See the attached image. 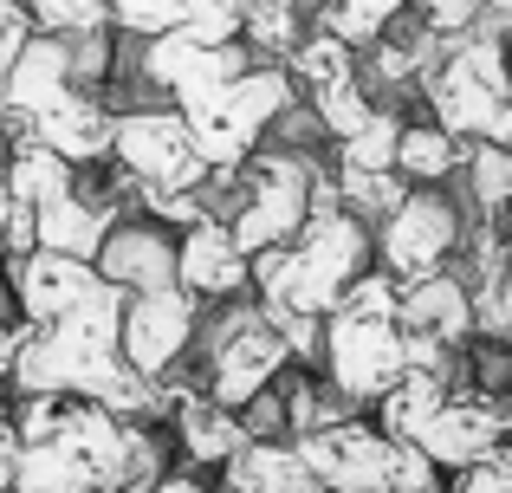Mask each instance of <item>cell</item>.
Listing matches in <instances>:
<instances>
[{
  "label": "cell",
  "mask_w": 512,
  "mask_h": 493,
  "mask_svg": "<svg viewBox=\"0 0 512 493\" xmlns=\"http://www.w3.org/2000/svg\"><path fill=\"white\" fill-rule=\"evenodd\" d=\"M402 286L389 273H363L325 312V370L331 390L350 403H383L402 377H409V344L396 325Z\"/></svg>",
  "instance_id": "obj_1"
},
{
  "label": "cell",
  "mask_w": 512,
  "mask_h": 493,
  "mask_svg": "<svg viewBox=\"0 0 512 493\" xmlns=\"http://www.w3.org/2000/svg\"><path fill=\"white\" fill-rule=\"evenodd\" d=\"M363 253H370V221H357L350 208H338V215H312L292 247L253 253V286H260V305L325 318L331 305H338L344 292L363 279Z\"/></svg>",
  "instance_id": "obj_2"
},
{
  "label": "cell",
  "mask_w": 512,
  "mask_h": 493,
  "mask_svg": "<svg viewBox=\"0 0 512 493\" xmlns=\"http://www.w3.org/2000/svg\"><path fill=\"white\" fill-rule=\"evenodd\" d=\"M428 104H435V124L448 130V137L512 143V65H506V46L493 33L448 39L441 65L428 72Z\"/></svg>",
  "instance_id": "obj_3"
},
{
  "label": "cell",
  "mask_w": 512,
  "mask_h": 493,
  "mask_svg": "<svg viewBox=\"0 0 512 493\" xmlns=\"http://www.w3.org/2000/svg\"><path fill=\"white\" fill-rule=\"evenodd\" d=\"M286 111H292V72H279V65H253V72L227 78L221 91H201L182 104L208 169H240L260 143V130L279 124Z\"/></svg>",
  "instance_id": "obj_4"
},
{
  "label": "cell",
  "mask_w": 512,
  "mask_h": 493,
  "mask_svg": "<svg viewBox=\"0 0 512 493\" xmlns=\"http://www.w3.org/2000/svg\"><path fill=\"white\" fill-rule=\"evenodd\" d=\"M312 176L318 169L292 150H260L240 163V215L227 221L234 228L240 253H266V247H292L299 228L312 221Z\"/></svg>",
  "instance_id": "obj_5"
},
{
  "label": "cell",
  "mask_w": 512,
  "mask_h": 493,
  "mask_svg": "<svg viewBox=\"0 0 512 493\" xmlns=\"http://www.w3.org/2000/svg\"><path fill=\"white\" fill-rule=\"evenodd\" d=\"M117 163L130 169V182L150 195H188L201 176H208V156H201L195 130H188L182 111H130L117 117L111 137Z\"/></svg>",
  "instance_id": "obj_6"
},
{
  "label": "cell",
  "mask_w": 512,
  "mask_h": 493,
  "mask_svg": "<svg viewBox=\"0 0 512 493\" xmlns=\"http://www.w3.org/2000/svg\"><path fill=\"white\" fill-rule=\"evenodd\" d=\"M292 364V344L279 338V325L253 305V312H234L208 344V396L221 409H247L253 396H266Z\"/></svg>",
  "instance_id": "obj_7"
},
{
  "label": "cell",
  "mask_w": 512,
  "mask_h": 493,
  "mask_svg": "<svg viewBox=\"0 0 512 493\" xmlns=\"http://www.w3.org/2000/svg\"><path fill=\"white\" fill-rule=\"evenodd\" d=\"M396 325L409 344V370H448V351L467 344V331H474V292L448 273L415 279V286H402Z\"/></svg>",
  "instance_id": "obj_8"
},
{
  "label": "cell",
  "mask_w": 512,
  "mask_h": 493,
  "mask_svg": "<svg viewBox=\"0 0 512 493\" xmlns=\"http://www.w3.org/2000/svg\"><path fill=\"white\" fill-rule=\"evenodd\" d=\"M454 241H461V215H454L448 195L415 189L396 215L383 221V273L396 286H415V279H435L448 266Z\"/></svg>",
  "instance_id": "obj_9"
},
{
  "label": "cell",
  "mask_w": 512,
  "mask_h": 493,
  "mask_svg": "<svg viewBox=\"0 0 512 493\" xmlns=\"http://www.w3.org/2000/svg\"><path fill=\"white\" fill-rule=\"evenodd\" d=\"M512 435V396L500 390H454L448 409H441L435 422L422 429V455L435 461V468H474V461H487L493 448H506Z\"/></svg>",
  "instance_id": "obj_10"
},
{
  "label": "cell",
  "mask_w": 512,
  "mask_h": 493,
  "mask_svg": "<svg viewBox=\"0 0 512 493\" xmlns=\"http://www.w3.org/2000/svg\"><path fill=\"white\" fill-rule=\"evenodd\" d=\"M188 344H195V299H188L182 286L130 292L124 299V364L137 370V377L163 383L169 370L182 364Z\"/></svg>",
  "instance_id": "obj_11"
},
{
  "label": "cell",
  "mask_w": 512,
  "mask_h": 493,
  "mask_svg": "<svg viewBox=\"0 0 512 493\" xmlns=\"http://www.w3.org/2000/svg\"><path fill=\"white\" fill-rule=\"evenodd\" d=\"M240 72H253L247 65V39H234V46H201L195 33H163V39H150L143 46V78L150 85H163L175 91V98H201V91H221L227 78H240Z\"/></svg>",
  "instance_id": "obj_12"
},
{
  "label": "cell",
  "mask_w": 512,
  "mask_h": 493,
  "mask_svg": "<svg viewBox=\"0 0 512 493\" xmlns=\"http://www.w3.org/2000/svg\"><path fill=\"white\" fill-rule=\"evenodd\" d=\"M13 292H20V305H26V325H52V318L91 305L98 292H111V279H104L91 260H65V253L39 247V253H26V260L13 266Z\"/></svg>",
  "instance_id": "obj_13"
},
{
  "label": "cell",
  "mask_w": 512,
  "mask_h": 493,
  "mask_svg": "<svg viewBox=\"0 0 512 493\" xmlns=\"http://www.w3.org/2000/svg\"><path fill=\"white\" fill-rule=\"evenodd\" d=\"M175 253H182V241H169L163 221H130V228L117 221L91 266H98L117 292H169V286H182V279H175Z\"/></svg>",
  "instance_id": "obj_14"
},
{
  "label": "cell",
  "mask_w": 512,
  "mask_h": 493,
  "mask_svg": "<svg viewBox=\"0 0 512 493\" xmlns=\"http://www.w3.org/2000/svg\"><path fill=\"white\" fill-rule=\"evenodd\" d=\"M65 91H72V39H59V33H33V46L0 78V104H7L26 130H33V117H46Z\"/></svg>",
  "instance_id": "obj_15"
},
{
  "label": "cell",
  "mask_w": 512,
  "mask_h": 493,
  "mask_svg": "<svg viewBox=\"0 0 512 493\" xmlns=\"http://www.w3.org/2000/svg\"><path fill=\"white\" fill-rule=\"evenodd\" d=\"M175 279H182L188 299H227L253 279V260L240 253L234 228L227 221H201V228L182 234V253H175Z\"/></svg>",
  "instance_id": "obj_16"
},
{
  "label": "cell",
  "mask_w": 512,
  "mask_h": 493,
  "mask_svg": "<svg viewBox=\"0 0 512 493\" xmlns=\"http://www.w3.org/2000/svg\"><path fill=\"white\" fill-rule=\"evenodd\" d=\"M111 137H117V117L104 111L98 98H85V91H65L59 104H52L46 117H33V143H46V150H59L65 163H98V156H111Z\"/></svg>",
  "instance_id": "obj_17"
},
{
  "label": "cell",
  "mask_w": 512,
  "mask_h": 493,
  "mask_svg": "<svg viewBox=\"0 0 512 493\" xmlns=\"http://www.w3.org/2000/svg\"><path fill=\"white\" fill-rule=\"evenodd\" d=\"M117 228V208L111 202H85V195H52L39 208V247L65 253V260H98L104 241Z\"/></svg>",
  "instance_id": "obj_18"
},
{
  "label": "cell",
  "mask_w": 512,
  "mask_h": 493,
  "mask_svg": "<svg viewBox=\"0 0 512 493\" xmlns=\"http://www.w3.org/2000/svg\"><path fill=\"white\" fill-rule=\"evenodd\" d=\"M227 493H325L299 442H247L227 461Z\"/></svg>",
  "instance_id": "obj_19"
},
{
  "label": "cell",
  "mask_w": 512,
  "mask_h": 493,
  "mask_svg": "<svg viewBox=\"0 0 512 493\" xmlns=\"http://www.w3.org/2000/svg\"><path fill=\"white\" fill-rule=\"evenodd\" d=\"M448 396H454L448 370H409V377L376 403V429H383L389 442H409L415 448V442H422V429L448 409Z\"/></svg>",
  "instance_id": "obj_20"
},
{
  "label": "cell",
  "mask_w": 512,
  "mask_h": 493,
  "mask_svg": "<svg viewBox=\"0 0 512 493\" xmlns=\"http://www.w3.org/2000/svg\"><path fill=\"white\" fill-rule=\"evenodd\" d=\"M175 429H182V448L195 461H234L240 448H247V422H240V409H221L214 396H182V409H175Z\"/></svg>",
  "instance_id": "obj_21"
},
{
  "label": "cell",
  "mask_w": 512,
  "mask_h": 493,
  "mask_svg": "<svg viewBox=\"0 0 512 493\" xmlns=\"http://www.w3.org/2000/svg\"><path fill=\"white\" fill-rule=\"evenodd\" d=\"M292 85H305L312 98H331V91H344V85H357V59H350V46L338 33H305L299 39V52H292Z\"/></svg>",
  "instance_id": "obj_22"
},
{
  "label": "cell",
  "mask_w": 512,
  "mask_h": 493,
  "mask_svg": "<svg viewBox=\"0 0 512 493\" xmlns=\"http://www.w3.org/2000/svg\"><path fill=\"white\" fill-rule=\"evenodd\" d=\"M7 195L20 208H46L52 195H72V163L59 150H46V143H26L7 163Z\"/></svg>",
  "instance_id": "obj_23"
},
{
  "label": "cell",
  "mask_w": 512,
  "mask_h": 493,
  "mask_svg": "<svg viewBox=\"0 0 512 493\" xmlns=\"http://www.w3.org/2000/svg\"><path fill=\"white\" fill-rule=\"evenodd\" d=\"M467 163V150H461V137H448L441 124H415V130H402V150H396V169L409 182H441V176H454V169Z\"/></svg>",
  "instance_id": "obj_24"
},
{
  "label": "cell",
  "mask_w": 512,
  "mask_h": 493,
  "mask_svg": "<svg viewBox=\"0 0 512 493\" xmlns=\"http://www.w3.org/2000/svg\"><path fill=\"white\" fill-rule=\"evenodd\" d=\"M402 7H409V0H325L318 26H325V33H338L344 46H376V39L396 26Z\"/></svg>",
  "instance_id": "obj_25"
},
{
  "label": "cell",
  "mask_w": 512,
  "mask_h": 493,
  "mask_svg": "<svg viewBox=\"0 0 512 493\" xmlns=\"http://www.w3.org/2000/svg\"><path fill=\"white\" fill-rule=\"evenodd\" d=\"M240 39L260 52H299V7L292 0H240Z\"/></svg>",
  "instance_id": "obj_26"
},
{
  "label": "cell",
  "mask_w": 512,
  "mask_h": 493,
  "mask_svg": "<svg viewBox=\"0 0 512 493\" xmlns=\"http://www.w3.org/2000/svg\"><path fill=\"white\" fill-rule=\"evenodd\" d=\"M338 189H344V208H350L357 221H389L402 202H409V182H402V169H383V176L338 169Z\"/></svg>",
  "instance_id": "obj_27"
},
{
  "label": "cell",
  "mask_w": 512,
  "mask_h": 493,
  "mask_svg": "<svg viewBox=\"0 0 512 493\" xmlns=\"http://www.w3.org/2000/svg\"><path fill=\"white\" fill-rule=\"evenodd\" d=\"M396 150H402V124H396L389 111H376L350 143H338V169H357V176H383V169H396Z\"/></svg>",
  "instance_id": "obj_28"
},
{
  "label": "cell",
  "mask_w": 512,
  "mask_h": 493,
  "mask_svg": "<svg viewBox=\"0 0 512 493\" xmlns=\"http://www.w3.org/2000/svg\"><path fill=\"white\" fill-rule=\"evenodd\" d=\"M33 7L39 33H59V39H85L111 26V0H26Z\"/></svg>",
  "instance_id": "obj_29"
},
{
  "label": "cell",
  "mask_w": 512,
  "mask_h": 493,
  "mask_svg": "<svg viewBox=\"0 0 512 493\" xmlns=\"http://www.w3.org/2000/svg\"><path fill=\"white\" fill-rule=\"evenodd\" d=\"M467 176H474V202L480 208H506L512 202V150L506 143H474V150H467Z\"/></svg>",
  "instance_id": "obj_30"
},
{
  "label": "cell",
  "mask_w": 512,
  "mask_h": 493,
  "mask_svg": "<svg viewBox=\"0 0 512 493\" xmlns=\"http://www.w3.org/2000/svg\"><path fill=\"white\" fill-rule=\"evenodd\" d=\"M182 33L201 46H234L240 39V0H182Z\"/></svg>",
  "instance_id": "obj_31"
},
{
  "label": "cell",
  "mask_w": 512,
  "mask_h": 493,
  "mask_svg": "<svg viewBox=\"0 0 512 493\" xmlns=\"http://www.w3.org/2000/svg\"><path fill=\"white\" fill-rule=\"evenodd\" d=\"M312 117H318V124H325L338 143H350L376 111H370V98H363L357 85H344V91H331V98H312Z\"/></svg>",
  "instance_id": "obj_32"
},
{
  "label": "cell",
  "mask_w": 512,
  "mask_h": 493,
  "mask_svg": "<svg viewBox=\"0 0 512 493\" xmlns=\"http://www.w3.org/2000/svg\"><path fill=\"white\" fill-rule=\"evenodd\" d=\"M111 26H130L143 39H163L182 26V0H111Z\"/></svg>",
  "instance_id": "obj_33"
},
{
  "label": "cell",
  "mask_w": 512,
  "mask_h": 493,
  "mask_svg": "<svg viewBox=\"0 0 512 493\" xmlns=\"http://www.w3.org/2000/svg\"><path fill=\"white\" fill-rule=\"evenodd\" d=\"M33 7H26V0H0V78L13 72V59H20L26 46H33Z\"/></svg>",
  "instance_id": "obj_34"
},
{
  "label": "cell",
  "mask_w": 512,
  "mask_h": 493,
  "mask_svg": "<svg viewBox=\"0 0 512 493\" xmlns=\"http://www.w3.org/2000/svg\"><path fill=\"white\" fill-rule=\"evenodd\" d=\"M454 493H512V448H493L487 461L454 474Z\"/></svg>",
  "instance_id": "obj_35"
},
{
  "label": "cell",
  "mask_w": 512,
  "mask_h": 493,
  "mask_svg": "<svg viewBox=\"0 0 512 493\" xmlns=\"http://www.w3.org/2000/svg\"><path fill=\"white\" fill-rule=\"evenodd\" d=\"M0 247L13 253V266H20L26 253H39V208H20V202H13L7 215H0Z\"/></svg>",
  "instance_id": "obj_36"
},
{
  "label": "cell",
  "mask_w": 512,
  "mask_h": 493,
  "mask_svg": "<svg viewBox=\"0 0 512 493\" xmlns=\"http://www.w3.org/2000/svg\"><path fill=\"white\" fill-rule=\"evenodd\" d=\"M13 474H20V429H13V416L0 409V493H13Z\"/></svg>",
  "instance_id": "obj_37"
},
{
  "label": "cell",
  "mask_w": 512,
  "mask_h": 493,
  "mask_svg": "<svg viewBox=\"0 0 512 493\" xmlns=\"http://www.w3.org/2000/svg\"><path fill=\"white\" fill-rule=\"evenodd\" d=\"M26 331H33V325H0V377H13V370H20Z\"/></svg>",
  "instance_id": "obj_38"
},
{
  "label": "cell",
  "mask_w": 512,
  "mask_h": 493,
  "mask_svg": "<svg viewBox=\"0 0 512 493\" xmlns=\"http://www.w3.org/2000/svg\"><path fill=\"white\" fill-rule=\"evenodd\" d=\"M156 493H208V487H201V481H188V474H175V481H163Z\"/></svg>",
  "instance_id": "obj_39"
},
{
  "label": "cell",
  "mask_w": 512,
  "mask_h": 493,
  "mask_svg": "<svg viewBox=\"0 0 512 493\" xmlns=\"http://www.w3.org/2000/svg\"><path fill=\"white\" fill-rule=\"evenodd\" d=\"M7 208H13V195H7V176H0V215H7Z\"/></svg>",
  "instance_id": "obj_40"
},
{
  "label": "cell",
  "mask_w": 512,
  "mask_h": 493,
  "mask_svg": "<svg viewBox=\"0 0 512 493\" xmlns=\"http://www.w3.org/2000/svg\"><path fill=\"white\" fill-rule=\"evenodd\" d=\"M0 305H7V279H0Z\"/></svg>",
  "instance_id": "obj_41"
},
{
  "label": "cell",
  "mask_w": 512,
  "mask_h": 493,
  "mask_svg": "<svg viewBox=\"0 0 512 493\" xmlns=\"http://www.w3.org/2000/svg\"><path fill=\"white\" fill-rule=\"evenodd\" d=\"M506 396H512V383H506Z\"/></svg>",
  "instance_id": "obj_42"
}]
</instances>
